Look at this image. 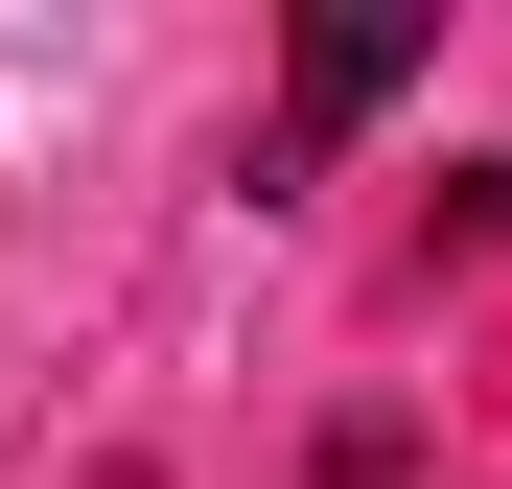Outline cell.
Masks as SVG:
<instances>
[{
	"instance_id": "1",
	"label": "cell",
	"mask_w": 512,
	"mask_h": 489,
	"mask_svg": "<svg viewBox=\"0 0 512 489\" xmlns=\"http://www.w3.org/2000/svg\"><path fill=\"white\" fill-rule=\"evenodd\" d=\"M396 70H419V24H303V70H280V140H256V187H303V163L350 140V117L396 94Z\"/></svg>"
}]
</instances>
